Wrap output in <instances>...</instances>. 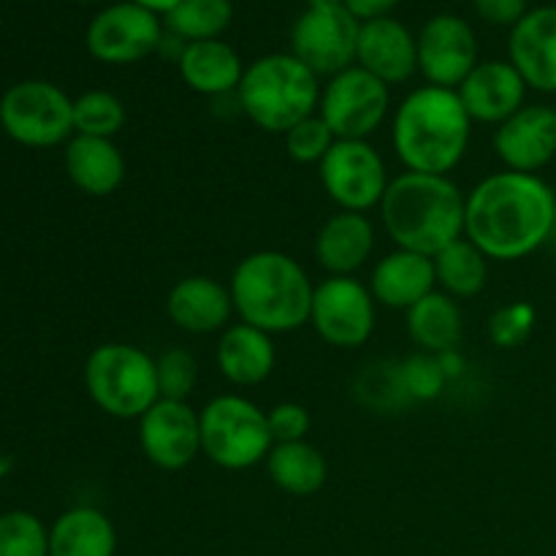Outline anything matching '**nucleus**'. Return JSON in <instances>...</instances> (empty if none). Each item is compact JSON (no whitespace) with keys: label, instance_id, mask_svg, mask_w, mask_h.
Returning <instances> with one entry per match:
<instances>
[{"label":"nucleus","instance_id":"obj_5","mask_svg":"<svg viewBox=\"0 0 556 556\" xmlns=\"http://www.w3.org/2000/svg\"><path fill=\"white\" fill-rule=\"evenodd\" d=\"M320 76L313 74L296 54L271 52L244 65L237 106L255 128L286 136L302 119L318 114Z\"/></svg>","mask_w":556,"mask_h":556},{"label":"nucleus","instance_id":"obj_20","mask_svg":"<svg viewBox=\"0 0 556 556\" xmlns=\"http://www.w3.org/2000/svg\"><path fill=\"white\" fill-rule=\"evenodd\" d=\"M508 60L530 90L556 92V5L530 9L510 27Z\"/></svg>","mask_w":556,"mask_h":556},{"label":"nucleus","instance_id":"obj_27","mask_svg":"<svg viewBox=\"0 0 556 556\" xmlns=\"http://www.w3.org/2000/svg\"><path fill=\"white\" fill-rule=\"evenodd\" d=\"M405 329L418 351L440 356L445 351H456V345L462 342L465 313L456 299L434 288L432 293H427L421 302L407 309Z\"/></svg>","mask_w":556,"mask_h":556},{"label":"nucleus","instance_id":"obj_4","mask_svg":"<svg viewBox=\"0 0 556 556\" xmlns=\"http://www.w3.org/2000/svg\"><path fill=\"white\" fill-rule=\"evenodd\" d=\"M228 291L242 324L266 334H291L309 324L315 282L302 261L282 250H255L231 271Z\"/></svg>","mask_w":556,"mask_h":556},{"label":"nucleus","instance_id":"obj_25","mask_svg":"<svg viewBox=\"0 0 556 556\" xmlns=\"http://www.w3.org/2000/svg\"><path fill=\"white\" fill-rule=\"evenodd\" d=\"M177 68L185 85L206 98L233 96L244 76L242 58L223 38L185 43L177 54Z\"/></svg>","mask_w":556,"mask_h":556},{"label":"nucleus","instance_id":"obj_19","mask_svg":"<svg viewBox=\"0 0 556 556\" xmlns=\"http://www.w3.org/2000/svg\"><path fill=\"white\" fill-rule=\"evenodd\" d=\"M356 65L378 76L383 85H405L413 74H418L416 33L396 16L362 22Z\"/></svg>","mask_w":556,"mask_h":556},{"label":"nucleus","instance_id":"obj_28","mask_svg":"<svg viewBox=\"0 0 556 556\" xmlns=\"http://www.w3.org/2000/svg\"><path fill=\"white\" fill-rule=\"evenodd\" d=\"M266 472L280 492L291 497H313L329 481V462L309 440L275 443L266 456Z\"/></svg>","mask_w":556,"mask_h":556},{"label":"nucleus","instance_id":"obj_16","mask_svg":"<svg viewBox=\"0 0 556 556\" xmlns=\"http://www.w3.org/2000/svg\"><path fill=\"white\" fill-rule=\"evenodd\" d=\"M492 150L508 172L541 174L556 157V109L525 103L494 128Z\"/></svg>","mask_w":556,"mask_h":556},{"label":"nucleus","instance_id":"obj_32","mask_svg":"<svg viewBox=\"0 0 556 556\" xmlns=\"http://www.w3.org/2000/svg\"><path fill=\"white\" fill-rule=\"evenodd\" d=\"M128 123L123 98L109 90H87L74 98V134L114 139Z\"/></svg>","mask_w":556,"mask_h":556},{"label":"nucleus","instance_id":"obj_42","mask_svg":"<svg viewBox=\"0 0 556 556\" xmlns=\"http://www.w3.org/2000/svg\"><path fill=\"white\" fill-rule=\"evenodd\" d=\"M130 3H139V5H144V9L155 11L157 16H166L168 11H172L174 5L179 3V0H130Z\"/></svg>","mask_w":556,"mask_h":556},{"label":"nucleus","instance_id":"obj_24","mask_svg":"<svg viewBox=\"0 0 556 556\" xmlns=\"http://www.w3.org/2000/svg\"><path fill=\"white\" fill-rule=\"evenodd\" d=\"M65 172L76 190L92 199H106L123 188L128 163L114 139L74 134L65 141Z\"/></svg>","mask_w":556,"mask_h":556},{"label":"nucleus","instance_id":"obj_14","mask_svg":"<svg viewBox=\"0 0 556 556\" xmlns=\"http://www.w3.org/2000/svg\"><path fill=\"white\" fill-rule=\"evenodd\" d=\"M418 74L427 85L459 90L478 60V36L470 22L459 14H434L416 33Z\"/></svg>","mask_w":556,"mask_h":556},{"label":"nucleus","instance_id":"obj_39","mask_svg":"<svg viewBox=\"0 0 556 556\" xmlns=\"http://www.w3.org/2000/svg\"><path fill=\"white\" fill-rule=\"evenodd\" d=\"M472 9L489 25L514 27L530 11V0H472Z\"/></svg>","mask_w":556,"mask_h":556},{"label":"nucleus","instance_id":"obj_7","mask_svg":"<svg viewBox=\"0 0 556 556\" xmlns=\"http://www.w3.org/2000/svg\"><path fill=\"white\" fill-rule=\"evenodd\" d=\"M201 456L228 472L253 470L275 448L264 407L242 394H220L199 410Z\"/></svg>","mask_w":556,"mask_h":556},{"label":"nucleus","instance_id":"obj_15","mask_svg":"<svg viewBox=\"0 0 556 556\" xmlns=\"http://www.w3.org/2000/svg\"><path fill=\"white\" fill-rule=\"evenodd\" d=\"M139 448L155 470L179 472L201 456L199 410L190 402L157 400L139 418Z\"/></svg>","mask_w":556,"mask_h":556},{"label":"nucleus","instance_id":"obj_9","mask_svg":"<svg viewBox=\"0 0 556 556\" xmlns=\"http://www.w3.org/2000/svg\"><path fill=\"white\" fill-rule=\"evenodd\" d=\"M318 114L337 139H369L389 123L391 87L362 65H351L326 79Z\"/></svg>","mask_w":556,"mask_h":556},{"label":"nucleus","instance_id":"obj_40","mask_svg":"<svg viewBox=\"0 0 556 556\" xmlns=\"http://www.w3.org/2000/svg\"><path fill=\"white\" fill-rule=\"evenodd\" d=\"M342 5H345L358 22H372L391 16V11L400 5V0H342Z\"/></svg>","mask_w":556,"mask_h":556},{"label":"nucleus","instance_id":"obj_26","mask_svg":"<svg viewBox=\"0 0 556 556\" xmlns=\"http://www.w3.org/2000/svg\"><path fill=\"white\" fill-rule=\"evenodd\" d=\"M117 530L101 508L76 505L49 527V556H114Z\"/></svg>","mask_w":556,"mask_h":556},{"label":"nucleus","instance_id":"obj_21","mask_svg":"<svg viewBox=\"0 0 556 556\" xmlns=\"http://www.w3.org/2000/svg\"><path fill=\"white\" fill-rule=\"evenodd\" d=\"M375 242L378 228L369 215L340 210L318 228L313 253L326 277H356L372 261Z\"/></svg>","mask_w":556,"mask_h":556},{"label":"nucleus","instance_id":"obj_44","mask_svg":"<svg viewBox=\"0 0 556 556\" xmlns=\"http://www.w3.org/2000/svg\"><path fill=\"white\" fill-rule=\"evenodd\" d=\"M554 237H556V217H554Z\"/></svg>","mask_w":556,"mask_h":556},{"label":"nucleus","instance_id":"obj_31","mask_svg":"<svg viewBox=\"0 0 556 556\" xmlns=\"http://www.w3.org/2000/svg\"><path fill=\"white\" fill-rule=\"evenodd\" d=\"M353 394L375 413H400L413 405L402 378V362H386V358L364 364L358 378L353 380Z\"/></svg>","mask_w":556,"mask_h":556},{"label":"nucleus","instance_id":"obj_35","mask_svg":"<svg viewBox=\"0 0 556 556\" xmlns=\"http://www.w3.org/2000/svg\"><path fill=\"white\" fill-rule=\"evenodd\" d=\"M286 152L291 161L302 163V166H320L329 150L334 147L337 136L331 134L329 125L324 123L320 114H313V117L302 119V123L293 125L286 136Z\"/></svg>","mask_w":556,"mask_h":556},{"label":"nucleus","instance_id":"obj_23","mask_svg":"<svg viewBox=\"0 0 556 556\" xmlns=\"http://www.w3.org/2000/svg\"><path fill=\"white\" fill-rule=\"evenodd\" d=\"M215 364L217 372L237 389L266 383L277 367L275 337L237 320L217 337Z\"/></svg>","mask_w":556,"mask_h":556},{"label":"nucleus","instance_id":"obj_29","mask_svg":"<svg viewBox=\"0 0 556 556\" xmlns=\"http://www.w3.org/2000/svg\"><path fill=\"white\" fill-rule=\"evenodd\" d=\"M438 291L448 293L451 299H476L483 293L489 282V258L467 237L456 239L432 258Z\"/></svg>","mask_w":556,"mask_h":556},{"label":"nucleus","instance_id":"obj_13","mask_svg":"<svg viewBox=\"0 0 556 556\" xmlns=\"http://www.w3.org/2000/svg\"><path fill=\"white\" fill-rule=\"evenodd\" d=\"M166 41V30L155 11L139 3L106 5L90 20L85 33L87 52L106 65H134L155 54Z\"/></svg>","mask_w":556,"mask_h":556},{"label":"nucleus","instance_id":"obj_11","mask_svg":"<svg viewBox=\"0 0 556 556\" xmlns=\"http://www.w3.org/2000/svg\"><path fill=\"white\" fill-rule=\"evenodd\" d=\"M326 195L345 212L378 210L389 190L386 157L369 139H337L318 166Z\"/></svg>","mask_w":556,"mask_h":556},{"label":"nucleus","instance_id":"obj_36","mask_svg":"<svg viewBox=\"0 0 556 556\" xmlns=\"http://www.w3.org/2000/svg\"><path fill=\"white\" fill-rule=\"evenodd\" d=\"M538 313L530 302H510L505 307H500L497 313L489 318V340L492 345L503 348V351H514L521 348L535 331Z\"/></svg>","mask_w":556,"mask_h":556},{"label":"nucleus","instance_id":"obj_30","mask_svg":"<svg viewBox=\"0 0 556 556\" xmlns=\"http://www.w3.org/2000/svg\"><path fill=\"white\" fill-rule=\"evenodd\" d=\"M233 22L231 0H179L166 14V30L182 43L215 41Z\"/></svg>","mask_w":556,"mask_h":556},{"label":"nucleus","instance_id":"obj_12","mask_svg":"<svg viewBox=\"0 0 556 556\" xmlns=\"http://www.w3.org/2000/svg\"><path fill=\"white\" fill-rule=\"evenodd\" d=\"M362 22L342 3L307 5L291 27V54L320 79L356 65Z\"/></svg>","mask_w":556,"mask_h":556},{"label":"nucleus","instance_id":"obj_34","mask_svg":"<svg viewBox=\"0 0 556 556\" xmlns=\"http://www.w3.org/2000/svg\"><path fill=\"white\" fill-rule=\"evenodd\" d=\"M155 375L161 400L188 402L199 383V362L188 348H168L155 356Z\"/></svg>","mask_w":556,"mask_h":556},{"label":"nucleus","instance_id":"obj_43","mask_svg":"<svg viewBox=\"0 0 556 556\" xmlns=\"http://www.w3.org/2000/svg\"><path fill=\"white\" fill-rule=\"evenodd\" d=\"M76 3H96V0H76Z\"/></svg>","mask_w":556,"mask_h":556},{"label":"nucleus","instance_id":"obj_38","mask_svg":"<svg viewBox=\"0 0 556 556\" xmlns=\"http://www.w3.org/2000/svg\"><path fill=\"white\" fill-rule=\"evenodd\" d=\"M266 418H269L275 443H299V440H307L309 429H313V416L299 402H277L275 407L266 410Z\"/></svg>","mask_w":556,"mask_h":556},{"label":"nucleus","instance_id":"obj_18","mask_svg":"<svg viewBox=\"0 0 556 556\" xmlns=\"http://www.w3.org/2000/svg\"><path fill=\"white\" fill-rule=\"evenodd\" d=\"M527 90L530 87L510 60H481L456 92L472 123L497 128L525 106Z\"/></svg>","mask_w":556,"mask_h":556},{"label":"nucleus","instance_id":"obj_10","mask_svg":"<svg viewBox=\"0 0 556 556\" xmlns=\"http://www.w3.org/2000/svg\"><path fill=\"white\" fill-rule=\"evenodd\" d=\"M309 326L315 334L340 351L367 345L378 326V302L358 277H326L315 286Z\"/></svg>","mask_w":556,"mask_h":556},{"label":"nucleus","instance_id":"obj_33","mask_svg":"<svg viewBox=\"0 0 556 556\" xmlns=\"http://www.w3.org/2000/svg\"><path fill=\"white\" fill-rule=\"evenodd\" d=\"M0 556H49V530L30 510L0 516Z\"/></svg>","mask_w":556,"mask_h":556},{"label":"nucleus","instance_id":"obj_41","mask_svg":"<svg viewBox=\"0 0 556 556\" xmlns=\"http://www.w3.org/2000/svg\"><path fill=\"white\" fill-rule=\"evenodd\" d=\"M438 358H440V367H443L445 378H448V383L451 380H459L462 375L467 372V362H465V356L459 353V348H456V351L440 353Z\"/></svg>","mask_w":556,"mask_h":556},{"label":"nucleus","instance_id":"obj_1","mask_svg":"<svg viewBox=\"0 0 556 556\" xmlns=\"http://www.w3.org/2000/svg\"><path fill=\"white\" fill-rule=\"evenodd\" d=\"M556 190L541 174L494 172L467 193L465 237L497 264L530 258L554 237Z\"/></svg>","mask_w":556,"mask_h":556},{"label":"nucleus","instance_id":"obj_3","mask_svg":"<svg viewBox=\"0 0 556 556\" xmlns=\"http://www.w3.org/2000/svg\"><path fill=\"white\" fill-rule=\"evenodd\" d=\"M465 204L467 193L445 174L402 172L391 177L378 215L394 248L434 258L465 237Z\"/></svg>","mask_w":556,"mask_h":556},{"label":"nucleus","instance_id":"obj_17","mask_svg":"<svg viewBox=\"0 0 556 556\" xmlns=\"http://www.w3.org/2000/svg\"><path fill=\"white\" fill-rule=\"evenodd\" d=\"M166 315L185 334L206 337L223 334L237 313L228 286L210 275H188L179 277L168 291Z\"/></svg>","mask_w":556,"mask_h":556},{"label":"nucleus","instance_id":"obj_6","mask_svg":"<svg viewBox=\"0 0 556 556\" xmlns=\"http://www.w3.org/2000/svg\"><path fill=\"white\" fill-rule=\"evenodd\" d=\"M81 378L92 405L117 421H139L161 400L155 356L130 342H103L90 351Z\"/></svg>","mask_w":556,"mask_h":556},{"label":"nucleus","instance_id":"obj_8","mask_svg":"<svg viewBox=\"0 0 556 556\" xmlns=\"http://www.w3.org/2000/svg\"><path fill=\"white\" fill-rule=\"evenodd\" d=\"M0 125L16 144L58 147L74 136V101L52 81H20L0 98Z\"/></svg>","mask_w":556,"mask_h":556},{"label":"nucleus","instance_id":"obj_37","mask_svg":"<svg viewBox=\"0 0 556 556\" xmlns=\"http://www.w3.org/2000/svg\"><path fill=\"white\" fill-rule=\"evenodd\" d=\"M402 378H405V389L410 394L413 405L438 400V396H443L445 386H448V378L440 367V358L421 351L402 358Z\"/></svg>","mask_w":556,"mask_h":556},{"label":"nucleus","instance_id":"obj_22","mask_svg":"<svg viewBox=\"0 0 556 556\" xmlns=\"http://www.w3.org/2000/svg\"><path fill=\"white\" fill-rule=\"evenodd\" d=\"M367 286L378 307L407 313L413 304L438 288V277H434V264L429 255L394 248L375 261Z\"/></svg>","mask_w":556,"mask_h":556},{"label":"nucleus","instance_id":"obj_2","mask_svg":"<svg viewBox=\"0 0 556 556\" xmlns=\"http://www.w3.org/2000/svg\"><path fill=\"white\" fill-rule=\"evenodd\" d=\"M470 139L472 119L456 90L421 85L391 112V147L405 172L451 177L465 161Z\"/></svg>","mask_w":556,"mask_h":556}]
</instances>
